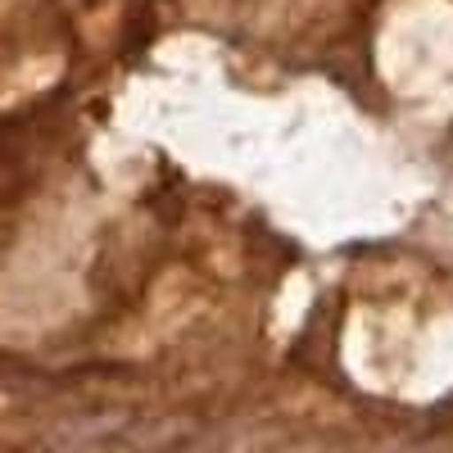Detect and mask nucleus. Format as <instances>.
Listing matches in <instances>:
<instances>
[]
</instances>
